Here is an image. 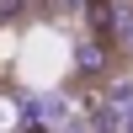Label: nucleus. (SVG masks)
I'll return each instance as SVG.
<instances>
[{
    "mask_svg": "<svg viewBox=\"0 0 133 133\" xmlns=\"http://www.w3.org/2000/svg\"><path fill=\"white\" fill-rule=\"evenodd\" d=\"M32 133H43V128H32Z\"/></svg>",
    "mask_w": 133,
    "mask_h": 133,
    "instance_id": "nucleus-4",
    "label": "nucleus"
},
{
    "mask_svg": "<svg viewBox=\"0 0 133 133\" xmlns=\"http://www.w3.org/2000/svg\"><path fill=\"white\" fill-rule=\"evenodd\" d=\"M112 43H107V37H85L80 43V48H75V69H80V80H101V75H107V64H112Z\"/></svg>",
    "mask_w": 133,
    "mask_h": 133,
    "instance_id": "nucleus-1",
    "label": "nucleus"
},
{
    "mask_svg": "<svg viewBox=\"0 0 133 133\" xmlns=\"http://www.w3.org/2000/svg\"><path fill=\"white\" fill-rule=\"evenodd\" d=\"M27 128H32V112L21 107L16 91H5V85H0V133H27Z\"/></svg>",
    "mask_w": 133,
    "mask_h": 133,
    "instance_id": "nucleus-2",
    "label": "nucleus"
},
{
    "mask_svg": "<svg viewBox=\"0 0 133 133\" xmlns=\"http://www.w3.org/2000/svg\"><path fill=\"white\" fill-rule=\"evenodd\" d=\"M117 133H133V107H123V112H117Z\"/></svg>",
    "mask_w": 133,
    "mask_h": 133,
    "instance_id": "nucleus-3",
    "label": "nucleus"
}]
</instances>
